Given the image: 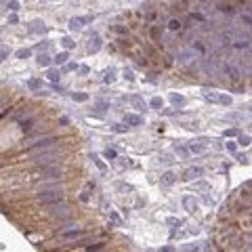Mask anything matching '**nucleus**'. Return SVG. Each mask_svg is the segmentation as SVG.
Returning <instances> with one entry per match:
<instances>
[{"mask_svg":"<svg viewBox=\"0 0 252 252\" xmlns=\"http://www.w3.org/2000/svg\"><path fill=\"white\" fill-rule=\"evenodd\" d=\"M38 202H40V204H55V202H63V191H61V189L40 191V193H38Z\"/></svg>","mask_w":252,"mask_h":252,"instance_id":"nucleus-2","label":"nucleus"},{"mask_svg":"<svg viewBox=\"0 0 252 252\" xmlns=\"http://www.w3.org/2000/svg\"><path fill=\"white\" fill-rule=\"evenodd\" d=\"M168 30H170V32H179L181 30V21L179 19H170V21H168Z\"/></svg>","mask_w":252,"mask_h":252,"instance_id":"nucleus-17","label":"nucleus"},{"mask_svg":"<svg viewBox=\"0 0 252 252\" xmlns=\"http://www.w3.org/2000/svg\"><path fill=\"white\" fill-rule=\"evenodd\" d=\"M170 162H174V160L168 156V154H160V164H170Z\"/></svg>","mask_w":252,"mask_h":252,"instance_id":"nucleus-27","label":"nucleus"},{"mask_svg":"<svg viewBox=\"0 0 252 252\" xmlns=\"http://www.w3.org/2000/svg\"><path fill=\"white\" fill-rule=\"evenodd\" d=\"M111 130H114V132H124L126 128H124V126H120V124H114V126H111Z\"/></svg>","mask_w":252,"mask_h":252,"instance_id":"nucleus-40","label":"nucleus"},{"mask_svg":"<svg viewBox=\"0 0 252 252\" xmlns=\"http://www.w3.org/2000/svg\"><path fill=\"white\" fill-rule=\"evenodd\" d=\"M32 34H38V32H44V23L42 21H32V27H30Z\"/></svg>","mask_w":252,"mask_h":252,"instance_id":"nucleus-15","label":"nucleus"},{"mask_svg":"<svg viewBox=\"0 0 252 252\" xmlns=\"http://www.w3.org/2000/svg\"><path fill=\"white\" fill-rule=\"evenodd\" d=\"M48 206V212L55 216H67L70 214V208L65 204H59V202H55V204H46Z\"/></svg>","mask_w":252,"mask_h":252,"instance_id":"nucleus-4","label":"nucleus"},{"mask_svg":"<svg viewBox=\"0 0 252 252\" xmlns=\"http://www.w3.org/2000/svg\"><path fill=\"white\" fill-rule=\"evenodd\" d=\"M38 63L46 67V65H50V57H48L46 53H40V55H38Z\"/></svg>","mask_w":252,"mask_h":252,"instance_id":"nucleus-18","label":"nucleus"},{"mask_svg":"<svg viewBox=\"0 0 252 252\" xmlns=\"http://www.w3.org/2000/svg\"><path fill=\"white\" fill-rule=\"evenodd\" d=\"M48 78H50L53 82H57V80H59V78H61V74L57 72V70H48Z\"/></svg>","mask_w":252,"mask_h":252,"instance_id":"nucleus-26","label":"nucleus"},{"mask_svg":"<svg viewBox=\"0 0 252 252\" xmlns=\"http://www.w3.org/2000/svg\"><path fill=\"white\" fill-rule=\"evenodd\" d=\"M105 158L107 160H116V151L114 149H105Z\"/></svg>","mask_w":252,"mask_h":252,"instance_id":"nucleus-37","label":"nucleus"},{"mask_svg":"<svg viewBox=\"0 0 252 252\" xmlns=\"http://www.w3.org/2000/svg\"><path fill=\"white\" fill-rule=\"evenodd\" d=\"M170 101H172L174 107H183L185 105V97H181V95H170Z\"/></svg>","mask_w":252,"mask_h":252,"instance_id":"nucleus-14","label":"nucleus"},{"mask_svg":"<svg viewBox=\"0 0 252 252\" xmlns=\"http://www.w3.org/2000/svg\"><path fill=\"white\" fill-rule=\"evenodd\" d=\"M149 105H151L154 109H162V99H158V97H156V99H151V103H149Z\"/></svg>","mask_w":252,"mask_h":252,"instance_id":"nucleus-28","label":"nucleus"},{"mask_svg":"<svg viewBox=\"0 0 252 252\" xmlns=\"http://www.w3.org/2000/svg\"><path fill=\"white\" fill-rule=\"evenodd\" d=\"M30 57V48H21V50H17V59H27Z\"/></svg>","mask_w":252,"mask_h":252,"instance_id":"nucleus-24","label":"nucleus"},{"mask_svg":"<svg viewBox=\"0 0 252 252\" xmlns=\"http://www.w3.org/2000/svg\"><path fill=\"white\" fill-rule=\"evenodd\" d=\"M216 103H221V105H231V97H227V95H218Z\"/></svg>","mask_w":252,"mask_h":252,"instance_id":"nucleus-23","label":"nucleus"},{"mask_svg":"<svg viewBox=\"0 0 252 252\" xmlns=\"http://www.w3.org/2000/svg\"><path fill=\"white\" fill-rule=\"evenodd\" d=\"M97 105H99V107H101V109H103V107H107V105H109V103H107V101H97Z\"/></svg>","mask_w":252,"mask_h":252,"instance_id":"nucleus-44","label":"nucleus"},{"mask_svg":"<svg viewBox=\"0 0 252 252\" xmlns=\"http://www.w3.org/2000/svg\"><path fill=\"white\" fill-rule=\"evenodd\" d=\"M168 225H174V227H181V221H179V218H168Z\"/></svg>","mask_w":252,"mask_h":252,"instance_id":"nucleus-41","label":"nucleus"},{"mask_svg":"<svg viewBox=\"0 0 252 252\" xmlns=\"http://www.w3.org/2000/svg\"><path fill=\"white\" fill-rule=\"evenodd\" d=\"M233 46H235V48H248V46H250V42H244V40H238V42H235Z\"/></svg>","mask_w":252,"mask_h":252,"instance_id":"nucleus-33","label":"nucleus"},{"mask_svg":"<svg viewBox=\"0 0 252 252\" xmlns=\"http://www.w3.org/2000/svg\"><path fill=\"white\" fill-rule=\"evenodd\" d=\"M202 174H204V170H202V168H200V166H193V168H187V170L183 172V179H185V181H193V179H200Z\"/></svg>","mask_w":252,"mask_h":252,"instance_id":"nucleus-5","label":"nucleus"},{"mask_svg":"<svg viewBox=\"0 0 252 252\" xmlns=\"http://www.w3.org/2000/svg\"><path fill=\"white\" fill-rule=\"evenodd\" d=\"M105 248V244L103 242H99V244H93V246H88V250H103Z\"/></svg>","mask_w":252,"mask_h":252,"instance_id":"nucleus-34","label":"nucleus"},{"mask_svg":"<svg viewBox=\"0 0 252 252\" xmlns=\"http://www.w3.org/2000/svg\"><path fill=\"white\" fill-rule=\"evenodd\" d=\"M93 17H72L70 19V30H80L84 23H90Z\"/></svg>","mask_w":252,"mask_h":252,"instance_id":"nucleus-6","label":"nucleus"},{"mask_svg":"<svg viewBox=\"0 0 252 252\" xmlns=\"http://www.w3.org/2000/svg\"><path fill=\"white\" fill-rule=\"evenodd\" d=\"M34 124H36V118H27V120L21 122V128H23V130H32Z\"/></svg>","mask_w":252,"mask_h":252,"instance_id":"nucleus-16","label":"nucleus"},{"mask_svg":"<svg viewBox=\"0 0 252 252\" xmlns=\"http://www.w3.org/2000/svg\"><path fill=\"white\" fill-rule=\"evenodd\" d=\"M124 122H126V124H130V126H139L143 120H141L139 116H134V114H126V116H124Z\"/></svg>","mask_w":252,"mask_h":252,"instance_id":"nucleus-13","label":"nucleus"},{"mask_svg":"<svg viewBox=\"0 0 252 252\" xmlns=\"http://www.w3.org/2000/svg\"><path fill=\"white\" fill-rule=\"evenodd\" d=\"M67 59H70L67 53H59V55L55 57V63H57V65H63V63H67Z\"/></svg>","mask_w":252,"mask_h":252,"instance_id":"nucleus-20","label":"nucleus"},{"mask_svg":"<svg viewBox=\"0 0 252 252\" xmlns=\"http://www.w3.org/2000/svg\"><path fill=\"white\" fill-rule=\"evenodd\" d=\"M82 235H84L82 229H72V231L61 233V238H63V240H76V238H82Z\"/></svg>","mask_w":252,"mask_h":252,"instance_id":"nucleus-8","label":"nucleus"},{"mask_svg":"<svg viewBox=\"0 0 252 252\" xmlns=\"http://www.w3.org/2000/svg\"><path fill=\"white\" fill-rule=\"evenodd\" d=\"M9 21H11V23H17L19 19H17V15H11V17H9Z\"/></svg>","mask_w":252,"mask_h":252,"instance_id":"nucleus-45","label":"nucleus"},{"mask_svg":"<svg viewBox=\"0 0 252 252\" xmlns=\"http://www.w3.org/2000/svg\"><path fill=\"white\" fill-rule=\"evenodd\" d=\"M6 9H9V11H17V9H19V2H15V0H11V2L6 4Z\"/></svg>","mask_w":252,"mask_h":252,"instance_id":"nucleus-36","label":"nucleus"},{"mask_svg":"<svg viewBox=\"0 0 252 252\" xmlns=\"http://www.w3.org/2000/svg\"><path fill=\"white\" fill-rule=\"evenodd\" d=\"M174 181H177V174H174V172H170V170L164 172V174L160 177V183H162V185H172Z\"/></svg>","mask_w":252,"mask_h":252,"instance_id":"nucleus-10","label":"nucleus"},{"mask_svg":"<svg viewBox=\"0 0 252 252\" xmlns=\"http://www.w3.org/2000/svg\"><path fill=\"white\" fill-rule=\"evenodd\" d=\"M238 143L244 145V147H246V145H250V137H248V134H244V137H240V139H238Z\"/></svg>","mask_w":252,"mask_h":252,"instance_id":"nucleus-30","label":"nucleus"},{"mask_svg":"<svg viewBox=\"0 0 252 252\" xmlns=\"http://www.w3.org/2000/svg\"><path fill=\"white\" fill-rule=\"evenodd\" d=\"M88 42H90V44H88V53H97V50L101 48V38L99 36H93Z\"/></svg>","mask_w":252,"mask_h":252,"instance_id":"nucleus-12","label":"nucleus"},{"mask_svg":"<svg viewBox=\"0 0 252 252\" xmlns=\"http://www.w3.org/2000/svg\"><path fill=\"white\" fill-rule=\"evenodd\" d=\"M193 46H195V50H198V53H202V55L206 53V46L202 44V42H193Z\"/></svg>","mask_w":252,"mask_h":252,"instance_id":"nucleus-32","label":"nucleus"},{"mask_svg":"<svg viewBox=\"0 0 252 252\" xmlns=\"http://www.w3.org/2000/svg\"><path fill=\"white\" fill-rule=\"evenodd\" d=\"M242 21H246V23H252V17H250V15H242Z\"/></svg>","mask_w":252,"mask_h":252,"instance_id":"nucleus-43","label":"nucleus"},{"mask_svg":"<svg viewBox=\"0 0 252 252\" xmlns=\"http://www.w3.org/2000/svg\"><path fill=\"white\" fill-rule=\"evenodd\" d=\"M72 99H74V101H86V99H88V95H86V93H74Z\"/></svg>","mask_w":252,"mask_h":252,"instance_id":"nucleus-25","label":"nucleus"},{"mask_svg":"<svg viewBox=\"0 0 252 252\" xmlns=\"http://www.w3.org/2000/svg\"><path fill=\"white\" fill-rule=\"evenodd\" d=\"M40 174H42V179H61V177H63V168H61V166H48V164H42Z\"/></svg>","mask_w":252,"mask_h":252,"instance_id":"nucleus-3","label":"nucleus"},{"mask_svg":"<svg viewBox=\"0 0 252 252\" xmlns=\"http://www.w3.org/2000/svg\"><path fill=\"white\" fill-rule=\"evenodd\" d=\"M40 86H42V82L36 80V78H32V80L27 82V88H30V90H40Z\"/></svg>","mask_w":252,"mask_h":252,"instance_id":"nucleus-21","label":"nucleus"},{"mask_svg":"<svg viewBox=\"0 0 252 252\" xmlns=\"http://www.w3.org/2000/svg\"><path fill=\"white\" fill-rule=\"evenodd\" d=\"M225 74H227L229 80H238L240 78V70L235 65H225Z\"/></svg>","mask_w":252,"mask_h":252,"instance_id":"nucleus-9","label":"nucleus"},{"mask_svg":"<svg viewBox=\"0 0 252 252\" xmlns=\"http://www.w3.org/2000/svg\"><path fill=\"white\" fill-rule=\"evenodd\" d=\"M218 11L221 13H227V15H235V9L231 4H218Z\"/></svg>","mask_w":252,"mask_h":252,"instance_id":"nucleus-19","label":"nucleus"},{"mask_svg":"<svg viewBox=\"0 0 252 252\" xmlns=\"http://www.w3.org/2000/svg\"><path fill=\"white\" fill-rule=\"evenodd\" d=\"M124 78H126L128 82H132V80H134V76H132V72H130V70H124Z\"/></svg>","mask_w":252,"mask_h":252,"instance_id":"nucleus-38","label":"nucleus"},{"mask_svg":"<svg viewBox=\"0 0 252 252\" xmlns=\"http://www.w3.org/2000/svg\"><path fill=\"white\" fill-rule=\"evenodd\" d=\"M114 32H116V34H126V30L120 27V25H116V27H114Z\"/></svg>","mask_w":252,"mask_h":252,"instance_id":"nucleus-42","label":"nucleus"},{"mask_svg":"<svg viewBox=\"0 0 252 252\" xmlns=\"http://www.w3.org/2000/svg\"><path fill=\"white\" fill-rule=\"evenodd\" d=\"M4 57H6V53H0V63L4 61Z\"/></svg>","mask_w":252,"mask_h":252,"instance_id":"nucleus-46","label":"nucleus"},{"mask_svg":"<svg viewBox=\"0 0 252 252\" xmlns=\"http://www.w3.org/2000/svg\"><path fill=\"white\" fill-rule=\"evenodd\" d=\"M93 160H95V164H97V168H99V170H105V164L99 160V156H93Z\"/></svg>","mask_w":252,"mask_h":252,"instance_id":"nucleus-35","label":"nucleus"},{"mask_svg":"<svg viewBox=\"0 0 252 252\" xmlns=\"http://www.w3.org/2000/svg\"><path fill=\"white\" fill-rule=\"evenodd\" d=\"M204 149H206V147H204V145H189V154H204Z\"/></svg>","mask_w":252,"mask_h":252,"instance_id":"nucleus-22","label":"nucleus"},{"mask_svg":"<svg viewBox=\"0 0 252 252\" xmlns=\"http://www.w3.org/2000/svg\"><path fill=\"white\" fill-rule=\"evenodd\" d=\"M183 206L187 208V212H195V210H198V204H195V200H191L189 195H185V198H183Z\"/></svg>","mask_w":252,"mask_h":252,"instance_id":"nucleus-11","label":"nucleus"},{"mask_svg":"<svg viewBox=\"0 0 252 252\" xmlns=\"http://www.w3.org/2000/svg\"><path fill=\"white\" fill-rule=\"evenodd\" d=\"M63 46H65V48H74V46H76V42H74L72 38H63Z\"/></svg>","mask_w":252,"mask_h":252,"instance_id":"nucleus-29","label":"nucleus"},{"mask_svg":"<svg viewBox=\"0 0 252 252\" xmlns=\"http://www.w3.org/2000/svg\"><path fill=\"white\" fill-rule=\"evenodd\" d=\"M130 103H132V107L137 109V111H145V109H147L145 101H143L139 95H132V97H130Z\"/></svg>","mask_w":252,"mask_h":252,"instance_id":"nucleus-7","label":"nucleus"},{"mask_svg":"<svg viewBox=\"0 0 252 252\" xmlns=\"http://www.w3.org/2000/svg\"><path fill=\"white\" fill-rule=\"evenodd\" d=\"M160 38V30L158 27H151V40H158Z\"/></svg>","mask_w":252,"mask_h":252,"instance_id":"nucleus-39","label":"nucleus"},{"mask_svg":"<svg viewBox=\"0 0 252 252\" xmlns=\"http://www.w3.org/2000/svg\"><path fill=\"white\" fill-rule=\"evenodd\" d=\"M174 151H177V154H179V156H189V149H185V147H174Z\"/></svg>","mask_w":252,"mask_h":252,"instance_id":"nucleus-31","label":"nucleus"},{"mask_svg":"<svg viewBox=\"0 0 252 252\" xmlns=\"http://www.w3.org/2000/svg\"><path fill=\"white\" fill-rule=\"evenodd\" d=\"M61 156L59 149H53V151H48V149H44V151H38V154H32V160L36 162V164H53V162H57Z\"/></svg>","mask_w":252,"mask_h":252,"instance_id":"nucleus-1","label":"nucleus"}]
</instances>
